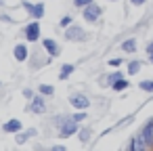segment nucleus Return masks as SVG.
<instances>
[{"mask_svg":"<svg viewBox=\"0 0 153 151\" xmlns=\"http://www.w3.org/2000/svg\"><path fill=\"white\" fill-rule=\"evenodd\" d=\"M53 63V57L42 48V44L38 42V44H32V53H30V59H27V65H30V69L32 71H38V69H42L44 65H51Z\"/></svg>","mask_w":153,"mask_h":151,"instance_id":"1","label":"nucleus"},{"mask_svg":"<svg viewBox=\"0 0 153 151\" xmlns=\"http://www.w3.org/2000/svg\"><path fill=\"white\" fill-rule=\"evenodd\" d=\"M63 38H65V42L82 44V42H88L90 34H88L80 23H74V25H69V28H65V30H63Z\"/></svg>","mask_w":153,"mask_h":151,"instance_id":"2","label":"nucleus"},{"mask_svg":"<svg viewBox=\"0 0 153 151\" xmlns=\"http://www.w3.org/2000/svg\"><path fill=\"white\" fill-rule=\"evenodd\" d=\"M21 36H23V40H25L27 44H38V42L42 40V25H40V21H36V19L27 21V23L23 25Z\"/></svg>","mask_w":153,"mask_h":151,"instance_id":"3","label":"nucleus"},{"mask_svg":"<svg viewBox=\"0 0 153 151\" xmlns=\"http://www.w3.org/2000/svg\"><path fill=\"white\" fill-rule=\"evenodd\" d=\"M67 103L76 109V111H88L90 109V97L86 94V92H82V90H74L69 97H67Z\"/></svg>","mask_w":153,"mask_h":151,"instance_id":"4","label":"nucleus"},{"mask_svg":"<svg viewBox=\"0 0 153 151\" xmlns=\"http://www.w3.org/2000/svg\"><path fill=\"white\" fill-rule=\"evenodd\" d=\"M19 4H21V9H25V13H27L30 19L40 21V19H44V15H46V4H44V2H30V0H21Z\"/></svg>","mask_w":153,"mask_h":151,"instance_id":"5","label":"nucleus"},{"mask_svg":"<svg viewBox=\"0 0 153 151\" xmlns=\"http://www.w3.org/2000/svg\"><path fill=\"white\" fill-rule=\"evenodd\" d=\"M46 101H48L46 97H42L40 92H36V97L32 101H27L25 111L27 113H34V115H44V113H48V103Z\"/></svg>","mask_w":153,"mask_h":151,"instance_id":"6","label":"nucleus"},{"mask_svg":"<svg viewBox=\"0 0 153 151\" xmlns=\"http://www.w3.org/2000/svg\"><path fill=\"white\" fill-rule=\"evenodd\" d=\"M101 17H103V7L97 2H90L86 9H82V19L88 25H97L101 21Z\"/></svg>","mask_w":153,"mask_h":151,"instance_id":"7","label":"nucleus"},{"mask_svg":"<svg viewBox=\"0 0 153 151\" xmlns=\"http://www.w3.org/2000/svg\"><path fill=\"white\" fill-rule=\"evenodd\" d=\"M124 76H126V71L111 69V71H105V74H101V76L97 78V84H99V88H111V84H113L115 80L124 78Z\"/></svg>","mask_w":153,"mask_h":151,"instance_id":"8","label":"nucleus"},{"mask_svg":"<svg viewBox=\"0 0 153 151\" xmlns=\"http://www.w3.org/2000/svg\"><path fill=\"white\" fill-rule=\"evenodd\" d=\"M40 44H42V48L53 57V59H57L61 53H63V46H61V42L59 40H55V38H51V36H42V40H40Z\"/></svg>","mask_w":153,"mask_h":151,"instance_id":"9","label":"nucleus"},{"mask_svg":"<svg viewBox=\"0 0 153 151\" xmlns=\"http://www.w3.org/2000/svg\"><path fill=\"white\" fill-rule=\"evenodd\" d=\"M30 53H32V48H30V44L25 40L23 42H15V46H13V59L17 63H27Z\"/></svg>","mask_w":153,"mask_h":151,"instance_id":"10","label":"nucleus"},{"mask_svg":"<svg viewBox=\"0 0 153 151\" xmlns=\"http://www.w3.org/2000/svg\"><path fill=\"white\" fill-rule=\"evenodd\" d=\"M80 126L82 124H76L74 120H67L59 130H57V136L59 138H69V136H76L78 134V130H80Z\"/></svg>","mask_w":153,"mask_h":151,"instance_id":"11","label":"nucleus"},{"mask_svg":"<svg viewBox=\"0 0 153 151\" xmlns=\"http://www.w3.org/2000/svg\"><path fill=\"white\" fill-rule=\"evenodd\" d=\"M38 134H40L38 128H25V130L13 134V136H15V145H27V143H30L32 138H36Z\"/></svg>","mask_w":153,"mask_h":151,"instance_id":"12","label":"nucleus"},{"mask_svg":"<svg viewBox=\"0 0 153 151\" xmlns=\"http://www.w3.org/2000/svg\"><path fill=\"white\" fill-rule=\"evenodd\" d=\"M138 136H140L149 147H153V118H149V120L143 124V128H140Z\"/></svg>","mask_w":153,"mask_h":151,"instance_id":"13","label":"nucleus"},{"mask_svg":"<svg viewBox=\"0 0 153 151\" xmlns=\"http://www.w3.org/2000/svg\"><path fill=\"white\" fill-rule=\"evenodd\" d=\"M23 130V124H21V120H17V118H11V120H7L4 124H2V132L4 134H17V132H21Z\"/></svg>","mask_w":153,"mask_h":151,"instance_id":"14","label":"nucleus"},{"mask_svg":"<svg viewBox=\"0 0 153 151\" xmlns=\"http://www.w3.org/2000/svg\"><path fill=\"white\" fill-rule=\"evenodd\" d=\"M120 51H122V53H126V55H134V53L138 51V40H136L134 36L126 38V40L120 44Z\"/></svg>","mask_w":153,"mask_h":151,"instance_id":"15","label":"nucleus"},{"mask_svg":"<svg viewBox=\"0 0 153 151\" xmlns=\"http://www.w3.org/2000/svg\"><path fill=\"white\" fill-rule=\"evenodd\" d=\"M143 61L140 59H130V61H126V76L128 78H132V76H136L140 69H143Z\"/></svg>","mask_w":153,"mask_h":151,"instance_id":"16","label":"nucleus"},{"mask_svg":"<svg viewBox=\"0 0 153 151\" xmlns=\"http://www.w3.org/2000/svg\"><path fill=\"white\" fill-rule=\"evenodd\" d=\"M74 71H76V63H63V65H61V69H59V74H57L59 82L69 80V78L74 76Z\"/></svg>","mask_w":153,"mask_h":151,"instance_id":"17","label":"nucleus"},{"mask_svg":"<svg viewBox=\"0 0 153 151\" xmlns=\"http://www.w3.org/2000/svg\"><path fill=\"white\" fill-rule=\"evenodd\" d=\"M92 134H94V130H92V126H80V130H78V141L82 143V145H88L90 141H92Z\"/></svg>","mask_w":153,"mask_h":151,"instance_id":"18","label":"nucleus"},{"mask_svg":"<svg viewBox=\"0 0 153 151\" xmlns=\"http://www.w3.org/2000/svg\"><path fill=\"white\" fill-rule=\"evenodd\" d=\"M128 88H130L128 76H124V78H120V80H115V82L111 84V90H113V92H126Z\"/></svg>","mask_w":153,"mask_h":151,"instance_id":"19","label":"nucleus"},{"mask_svg":"<svg viewBox=\"0 0 153 151\" xmlns=\"http://www.w3.org/2000/svg\"><path fill=\"white\" fill-rule=\"evenodd\" d=\"M42 97H46V99H51V97H55V86L53 84H48V82H42V84H38V88H36Z\"/></svg>","mask_w":153,"mask_h":151,"instance_id":"20","label":"nucleus"},{"mask_svg":"<svg viewBox=\"0 0 153 151\" xmlns=\"http://www.w3.org/2000/svg\"><path fill=\"white\" fill-rule=\"evenodd\" d=\"M136 88H138L140 92H145V94H153V78H145V80H140V82L136 84Z\"/></svg>","mask_w":153,"mask_h":151,"instance_id":"21","label":"nucleus"},{"mask_svg":"<svg viewBox=\"0 0 153 151\" xmlns=\"http://www.w3.org/2000/svg\"><path fill=\"white\" fill-rule=\"evenodd\" d=\"M67 120H71V115H67V113H59V115H55V118H53V122H51V124H53V126L59 130V128H61V126H63Z\"/></svg>","mask_w":153,"mask_h":151,"instance_id":"22","label":"nucleus"},{"mask_svg":"<svg viewBox=\"0 0 153 151\" xmlns=\"http://www.w3.org/2000/svg\"><path fill=\"white\" fill-rule=\"evenodd\" d=\"M76 21H74V15H69V13H65V15H61V19H59V28L61 30H65V28H69V25H74Z\"/></svg>","mask_w":153,"mask_h":151,"instance_id":"23","label":"nucleus"},{"mask_svg":"<svg viewBox=\"0 0 153 151\" xmlns=\"http://www.w3.org/2000/svg\"><path fill=\"white\" fill-rule=\"evenodd\" d=\"M134 120H136V115H134V113H130V115L122 118V120H120V122H117V124L113 126V130H122L124 126H128V124H130V122H134Z\"/></svg>","mask_w":153,"mask_h":151,"instance_id":"24","label":"nucleus"},{"mask_svg":"<svg viewBox=\"0 0 153 151\" xmlns=\"http://www.w3.org/2000/svg\"><path fill=\"white\" fill-rule=\"evenodd\" d=\"M71 120H74L76 124H82L84 120H88V111H74V113H71Z\"/></svg>","mask_w":153,"mask_h":151,"instance_id":"25","label":"nucleus"},{"mask_svg":"<svg viewBox=\"0 0 153 151\" xmlns=\"http://www.w3.org/2000/svg\"><path fill=\"white\" fill-rule=\"evenodd\" d=\"M90 2H94V0H71V7H74L76 11H82V9H86Z\"/></svg>","mask_w":153,"mask_h":151,"instance_id":"26","label":"nucleus"},{"mask_svg":"<svg viewBox=\"0 0 153 151\" xmlns=\"http://www.w3.org/2000/svg\"><path fill=\"white\" fill-rule=\"evenodd\" d=\"M107 65H109V67H115V69H117V67L126 65V61H124L122 57H111V59H107Z\"/></svg>","mask_w":153,"mask_h":151,"instance_id":"27","label":"nucleus"},{"mask_svg":"<svg viewBox=\"0 0 153 151\" xmlns=\"http://www.w3.org/2000/svg\"><path fill=\"white\" fill-rule=\"evenodd\" d=\"M36 92H38V90H34V88H30V86L21 88V94H23V99H25V101H32V99L36 97Z\"/></svg>","mask_w":153,"mask_h":151,"instance_id":"28","label":"nucleus"},{"mask_svg":"<svg viewBox=\"0 0 153 151\" xmlns=\"http://www.w3.org/2000/svg\"><path fill=\"white\" fill-rule=\"evenodd\" d=\"M0 23H7V25H15L17 19H13L9 13H0Z\"/></svg>","mask_w":153,"mask_h":151,"instance_id":"29","label":"nucleus"},{"mask_svg":"<svg viewBox=\"0 0 153 151\" xmlns=\"http://www.w3.org/2000/svg\"><path fill=\"white\" fill-rule=\"evenodd\" d=\"M145 53H147V59H149V57H153V40H149V42H147Z\"/></svg>","mask_w":153,"mask_h":151,"instance_id":"30","label":"nucleus"},{"mask_svg":"<svg viewBox=\"0 0 153 151\" xmlns=\"http://www.w3.org/2000/svg\"><path fill=\"white\" fill-rule=\"evenodd\" d=\"M32 147H34V151H48V147H46V145H42V143H34Z\"/></svg>","mask_w":153,"mask_h":151,"instance_id":"31","label":"nucleus"},{"mask_svg":"<svg viewBox=\"0 0 153 151\" xmlns=\"http://www.w3.org/2000/svg\"><path fill=\"white\" fill-rule=\"evenodd\" d=\"M48 151H67V147L65 145H51Z\"/></svg>","mask_w":153,"mask_h":151,"instance_id":"32","label":"nucleus"},{"mask_svg":"<svg viewBox=\"0 0 153 151\" xmlns=\"http://www.w3.org/2000/svg\"><path fill=\"white\" fill-rule=\"evenodd\" d=\"M128 2L132 7H143V4H147V0H128Z\"/></svg>","mask_w":153,"mask_h":151,"instance_id":"33","label":"nucleus"},{"mask_svg":"<svg viewBox=\"0 0 153 151\" xmlns=\"http://www.w3.org/2000/svg\"><path fill=\"white\" fill-rule=\"evenodd\" d=\"M147 61H149V63H151V65H153V57H149V59H147Z\"/></svg>","mask_w":153,"mask_h":151,"instance_id":"34","label":"nucleus"},{"mask_svg":"<svg viewBox=\"0 0 153 151\" xmlns=\"http://www.w3.org/2000/svg\"><path fill=\"white\" fill-rule=\"evenodd\" d=\"M4 4H7V2H4V0H0V7H4Z\"/></svg>","mask_w":153,"mask_h":151,"instance_id":"35","label":"nucleus"},{"mask_svg":"<svg viewBox=\"0 0 153 151\" xmlns=\"http://www.w3.org/2000/svg\"><path fill=\"white\" fill-rule=\"evenodd\" d=\"M107 2H120V0H107Z\"/></svg>","mask_w":153,"mask_h":151,"instance_id":"36","label":"nucleus"},{"mask_svg":"<svg viewBox=\"0 0 153 151\" xmlns=\"http://www.w3.org/2000/svg\"><path fill=\"white\" fill-rule=\"evenodd\" d=\"M0 88H2V82H0Z\"/></svg>","mask_w":153,"mask_h":151,"instance_id":"37","label":"nucleus"}]
</instances>
